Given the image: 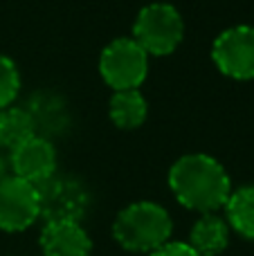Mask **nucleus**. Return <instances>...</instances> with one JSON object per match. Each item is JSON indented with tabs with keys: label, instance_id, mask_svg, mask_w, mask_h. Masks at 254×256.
Listing matches in <instances>:
<instances>
[{
	"label": "nucleus",
	"instance_id": "nucleus-1",
	"mask_svg": "<svg viewBox=\"0 0 254 256\" xmlns=\"http://www.w3.org/2000/svg\"><path fill=\"white\" fill-rule=\"evenodd\" d=\"M169 184L184 207L202 214H214L225 207L232 194L228 171L218 160L202 153L180 158L169 171Z\"/></svg>",
	"mask_w": 254,
	"mask_h": 256
},
{
	"label": "nucleus",
	"instance_id": "nucleus-2",
	"mask_svg": "<svg viewBox=\"0 0 254 256\" xmlns=\"http://www.w3.org/2000/svg\"><path fill=\"white\" fill-rule=\"evenodd\" d=\"M174 222L164 207L156 202H135L120 212L112 234L115 240L128 252H156L164 243H169Z\"/></svg>",
	"mask_w": 254,
	"mask_h": 256
},
{
	"label": "nucleus",
	"instance_id": "nucleus-3",
	"mask_svg": "<svg viewBox=\"0 0 254 256\" xmlns=\"http://www.w3.org/2000/svg\"><path fill=\"white\" fill-rule=\"evenodd\" d=\"M184 34V22L178 9L166 2L148 4L140 12L133 27V38L142 50L153 56H166L180 45Z\"/></svg>",
	"mask_w": 254,
	"mask_h": 256
},
{
	"label": "nucleus",
	"instance_id": "nucleus-4",
	"mask_svg": "<svg viewBox=\"0 0 254 256\" xmlns=\"http://www.w3.org/2000/svg\"><path fill=\"white\" fill-rule=\"evenodd\" d=\"M99 72L112 90H133L148 74V54L135 38H117L102 52Z\"/></svg>",
	"mask_w": 254,
	"mask_h": 256
},
{
	"label": "nucleus",
	"instance_id": "nucleus-5",
	"mask_svg": "<svg viewBox=\"0 0 254 256\" xmlns=\"http://www.w3.org/2000/svg\"><path fill=\"white\" fill-rule=\"evenodd\" d=\"M212 56H214L216 68L230 79H254V27L238 25L225 30L214 40Z\"/></svg>",
	"mask_w": 254,
	"mask_h": 256
},
{
	"label": "nucleus",
	"instance_id": "nucleus-6",
	"mask_svg": "<svg viewBox=\"0 0 254 256\" xmlns=\"http://www.w3.org/2000/svg\"><path fill=\"white\" fill-rule=\"evenodd\" d=\"M40 216V200L36 184L20 178H4L0 182V230L22 232Z\"/></svg>",
	"mask_w": 254,
	"mask_h": 256
},
{
	"label": "nucleus",
	"instance_id": "nucleus-7",
	"mask_svg": "<svg viewBox=\"0 0 254 256\" xmlns=\"http://www.w3.org/2000/svg\"><path fill=\"white\" fill-rule=\"evenodd\" d=\"M36 189L40 200V216H45V220H79L86 212L88 196L79 182L52 176L36 184Z\"/></svg>",
	"mask_w": 254,
	"mask_h": 256
},
{
	"label": "nucleus",
	"instance_id": "nucleus-8",
	"mask_svg": "<svg viewBox=\"0 0 254 256\" xmlns=\"http://www.w3.org/2000/svg\"><path fill=\"white\" fill-rule=\"evenodd\" d=\"M14 176L27 180L32 184H40L56 171V150L43 137H32L20 146L12 148Z\"/></svg>",
	"mask_w": 254,
	"mask_h": 256
},
{
	"label": "nucleus",
	"instance_id": "nucleus-9",
	"mask_svg": "<svg viewBox=\"0 0 254 256\" xmlns=\"http://www.w3.org/2000/svg\"><path fill=\"white\" fill-rule=\"evenodd\" d=\"M45 256H90V243L79 220H48L40 232Z\"/></svg>",
	"mask_w": 254,
	"mask_h": 256
},
{
	"label": "nucleus",
	"instance_id": "nucleus-10",
	"mask_svg": "<svg viewBox=\"0 0 254 256\" xmlns=\"http://www.w3.org/2000/svg\"><path fill=\"white\" fill-rule=\"evenodd\" d=\"M230 240V225L216 214H205L198 218L192 230V248L200 256H218L228 248Z\"/></svg>",
	"mask_w": 254,
	"mask_h": 256
},
{
	"label": "nucleus",
	"instance_id": "nucleus-11",
	"mask_svg": "<svg viewBox=\"0 0 254 256\" xmlns=\"http://www.w3.org/2000/svg\"><path fill=\"white\" fill-rule=\"evenodd\" d=\"M146 99L140 94L138 88L133 90H115L110 99V120L120 128H138L146 120Z\"/></svg>",
	"mask_w": 254,
	"mask_h": 256
},
{
	"label": "nucleus",
	"instance_id": "nucleus-12",
	"mask_svg": "<svg viewBox=\"0 0 254 256\" xmlns=\"http://www.w3.org/2000/svg\"><path fill=\"white\" fill-rule=\"evenodd\" d=\"M228 222L243 238L254 240V184L232 191L225 202Z\"/></svg>",
	"mask_w": 254,
	"mask_h": 256
},
{
	"label": "nucleus",
	"instance_id": "nucleus-13",
	"mask_svg": "<svg viewBox=\"0 0 254 256\" xmlns=\"http://www.w3.org/2000/svg\"><path fill=\"white\" fill-rule=\"evenodd\" d=\"M36 130L34 117L22 108H2L0 110V144L16 148L22 142L32 140Z\"/></svg>",
	"mask_w": 254,
	"mask_h": 256
},
{
	"label": "nucleus",
	"instance_id": "nucleus-14",
	"mask_svg": "<svg viewBox=\"0 0 254 256\" xmlns=\"http://www.w3.org/2000/svg\"><path fill=\"white\" fill-rule=\"evenodd\" d=\"M18 90H20V74L12 58L0 54V110L16 99Z\"/></svg>",
	"mask_w": 254,
	"mask_h": 256
},
{
	"label": "nucleus",
	"instance_id": "nucleus-15",
	"mask_svg": "<svg viewBox=\"0 0 254 256\" xmlns=\"http://www.w3.org/2000/svg\"><path fill=\"white\" fill-rule=\"evenodd\" d=\"M151 256H200L189 243H164L162 248H158Z\"/></svg>",
	"mask_w": 254,
	"mask_h": 256
}]
</instances>
